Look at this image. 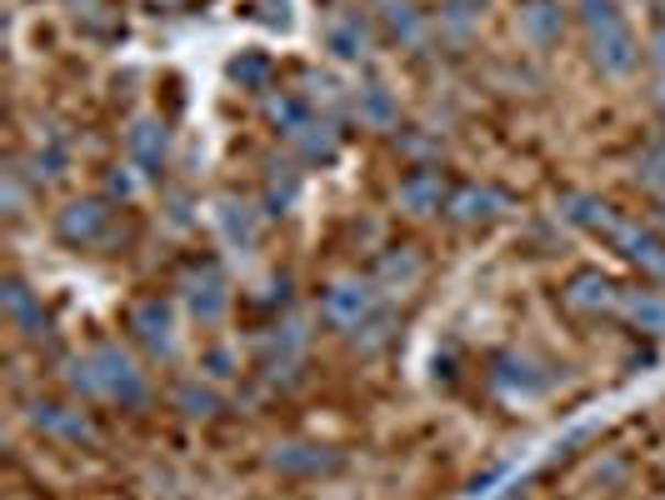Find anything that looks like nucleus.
Instances as JSON below:
<instances>
[{
  "instance_id": "obj_1",
  "label": "nucleus",
  "mask_w": 665,
  "mask_h": 500,
  "mask_svg": "<svg viewBox=\"0 0 665 500\" xmlns=\"http://www.w3.org/2000/svg\"><path fill=\"white\" fill-rule=\"evenodd\" d=\"M66 381L76 395H96V401H116V405H145V376L135 370V360L126 356L120 346H96L86 350L80 360H70Z\"/></svg>"
},
{
  "instance_id": "obj_2",
  "label": "nucleus",
  "mask_w": 665,
  "mask_h": 500,
  "mask_svg": "<svg viewBox=\"0 0 665 500\" xmlns=\"http://www.w3.org/2000/svg\"><path fill=\"white\" fill-rule=\"evenodd\" d=\"M375 311H381V295H375V285H366V281H336L326 295H320V316H326L336 330H360Z\"/></svg>"
},
{
  "instance_id": "obj_3",
  "label": "nucleus",
  "mask_w": 665,
  "mask_h": 500,
  "mask_svg": "<svg viewBox=\"0 0 665 500\" xmlns=\"http://www.w3.org/2000/svg\"><path fill=\"white\" fill-rule=\"evenodd\" d=\"M606 240L621 250V256L635 265V271H645V275H655V281H665V240L655 236V226H641V220H615V226L606 230Z\"/></svg>"
},
{
  "instance_id": "obj_4",
  "label": "nucleus",
  "mask_w": 665,
  "mask_h": 500,
  "mask_svg": "<svg viewBox=\"0 0 665 500\" xmlns=\"http://www.w3.org/2000/svg\"><path fill=\"white\" fill-rule=\"evenodd\" d=\"M590 61L600 66V76H631L635 61H641V45H635L631 25H606V31H590Z\"/></svg>"
},
{
  "instance_id": "obj_5",
  "label": "nucleus",
  "mask_w": 665,
  "mask_h": 500,
  "mask_svg": "<svg viewBox=\"0 0 665 500\" xmlns=\"http://www.w3.org/2000/svg\"><path fill=\"white\" fill-rule=\"evenodd\" d=\"M186 301H190V316H196L200 326H216V320L226 316V305H230L226 271H220L216 261H206V265H200V271L186 281Z\"/></svg>"
},
{
  "instance_id": "obj_6",
  "label": "nucleus",
  "mask_w": 665,
  "mask_h": 500,
  "mask_svg": "<svg viewBox=\"0 0 665 500\" xmlns=\"http://www.w3.org/2000/svg\"><path fill=\"white\" fill-rule=\"evenodd\" d=\"M131 330H135V340H141L151 356H171V350H175V311L161 301V295H151V301L135 305Z\"/></svg>"
},
{
  "instance_id": "obj_7",
  "label": "nucleus",
  "mask_w": 665,
  "mask_h": 500,
  "mask_svg": "<svg viewBox=\"0 0 665 500\" xmlns=\"http://www.w3.org/2000/svg\"><path fill=\"white\" fill-rule=\"evenodd\" d=\"M110 230V206L106 200H70L55 220V236L66 240V246H96L100 236Z\"/></svg>"
},
{
  "instance_id": "obj_8",
  "label": "nucleus",
  "mask_w": 665,
  "mask_h": 500,
  "mask_svg": "<svg viewBox=\"0 0 665 500\" xmlns=\"http://www.w3.org/2000/svg\"><path fill=\"white\" fill-rule=\"evenodd\" d=\"M505 210V196L495 191V185H456L446 200V216L456 220V226H486V220H495Z\"/></svg>"
},
{
  "instance_id": "obj_9",
  "label": "nucleus",
  "mask_w": 665,
  "mask_h": 500,
  "mask_svg": "<svg viewBox=\"0 0 665 500\" xmlns=\"http://www.w3.org/2000/svg\"><path fill=\"white\" fill-rule=\"evenodd\" d=\"M31 425L45 435H55V441H70V446H90V441H96V425H90L86 415L70 411V405H55V401H35Z\"/></svg>"
},
{
  "instance_id": "obj_10",
  "label": "nucleus",
  "mask_w": 665,
  "mask_h": 500,
  "mask_svg": "<svg viewBox=\"0 0 665 500\" xmlns=\"http://www.w3.org/2000/svg\"><path fill=\"white\" fill-rule=\"evenodd\" d=\"M326 51L336 55V61H346V66L366 61V55H371V25H366V15L360 11L336 15V21L326 25Z\"/></svg>"
},
{
  "instance_id": "obj_11",
  "label": "nucleus",
  "mask_w": 665,
  "mask_h": 500,
  "mask_svg": "<svg viewBox=\"0 0 665 500\" xmlns=\"http://www.w3.org/2000/svg\"><path fill=\"white\" fill-rule=\"evenodd\" d=\"M446 200H450V191H446V181H440L436 171H411L401 181V210H405V216H415V220L446 210Z\"/></svg>"
},
{
  "instance_id": "obj_12",
  "label": "nucleus",
  "mask_w": 665,
  "mask_h": 500,
  "mask_svg": "<svg viewBox=\"0 0 665 500\" xmlns=\"http://www.w3.org/2000/svg\"><path fill=\"white\" fill-rule=\"evenodd\" d=\"M371 6H375V21H381L385 41H395V45L426 41V21H421V11H415L411 0H371Z\"/></svg>"
},
{
  "instance_id": "obj_13",
  "label": "nucleus",
  "mask_w": 665,
  "mask_h": 500,
  "mask_svg": "<svg viewBox=\"0 0 665 500\" xmlns=\"http://www.w3.org/2000/svg\"><path fill=\"white\" fill-rule=\"evenodd\" d=\"M216 226H220V236H226V246L240 250V256H246V250H255V240H261V216H255L246 200H230V196L220 200V206H216Z\"/></svg>"
},
{
  "instance_id": "obj_14",
  "label": "nucleus",
  "mask_w": 665,
  "mask_h": 500,
  "mask_svg": "<svg viewBox=\"0 0 665 500\" xmlns=\"http://www.w3.org/2000/svg\"><path fill=\"white\" fill-rule=\"evenodd\" d=\"M566 305L570 311H611V305H621V285L600 271H580L566 285Z\"/></svg>"
},
{
  "instance_id": "obj_15",
  "label": "nucleus",
  "mask_w": 665,
  "mask_h": 500,
  "mask_svg": "<svg viewBox=\"0 0 665 500\" xmlns=\"http://www.w3.org/2000/svg\"><path fill=\"white\" fill-rule=\"evenodd\" d=\"M126 151L141 165L145 175H155L165 165V151H171V135H165V120H135L131 135H126Z\"/></svg>"
},
{
  "instance_id": "obj_16",
  "label": "nucleus",
  "mask_w": 665,
  "mask_h": 500,
  "mask_svg": "<svg viewBox=\"0 0 665 500\" xmlns=\"http://www.w3.org/2000/svg\"><path fill=\"white\" fill-rule=\"evenodd\" d=\"M0 305H6V316H11V326L21 330V336H45V311H41V301L31 295V285L25 281H6V291H0Z\"/></svg>"
},
{
  "instance_id": "obj_17",
  "label": "nucleus",
  "mask_w": 665,
  "mask_h": 500,
  "mask_svg": "<svg viewBox=\"0 0 665 500\" xmlns=\"http://www.w3.org/2000/svg\"><path fill=\"white\" fill-rule=\"evenodd\" d=\"M271 466L281 470V476H320V470H336L340 456H330V450H320V446H275Z\"/></svg>"
},
{
  "instance_id": "obj_18",
  "label": "nucleus",
  "mask_w": 665,
  "mask_h": 500,
  "mask_svg": "<svg viewBox=\"0 0 665 500\" xmlns=\"http://www.w3.org/2000/svg\"><path fill=\"white\" fill-rule=\"evenodd\" d=\"M560 31H566V15H560L556 0H535V6H521V35L535 45H550L560 41Z\"/></svg>"
},
{
  "instance_id": "obj_19",
  "label": "nucleus",
  "mask_w": 665,
  "mask_h": 500,
  "mask_svg": "<svg viewBox=\"0 0 665 500\" xmlns=\"http://www.w3.org/2000/svg\"><path fill=\"white\" fill-rule=\"evenodd\" d=\"M560 216H566L570 226L590 230V236H606V230L621 220L611 206H606V200H596V196H566V200H560Z\"/></svg>"
},
{
  "instance_id": "obj_20",
  "label": "nucleus",
  "mask_w": 665,
  "mask_h": 500,
  "mask_svg": "<svg viewBox=\"0 0 665 500\" xmlns=\"http://www.w3.org/2000/svg\"><path fill=\"white\" fill-rule=\"evenodd\" d=\"M621 316L635 330H645V336H665V295H651V291L621 295Z\"/></svg>"
},
{
  "instance_id": "obj_21",
  "label": "nucleus",
  "mask_w": 665,
  "mask_h": 500,
  "mask_svg": "<svg viewBox=\"0 0 665 500\" xmlns=\"http://www.w3.org/2000/svg\"><path fill=\"white\" fill-rule=\"evenodd\" d=\"M265 116H271V126L281 135H291V141H301V135L316 126V120H310V106L301 96H271L265 100Z\"/></svg>"
},
{
  "instance_id": "obj_22",
  "label": "nucleus",
  "mask_w": 665,
  "mask_h": 500,
  "mask_svg": "<svg viewBox=\"0 0 665 500\" xmlns=\"http://www.w3.org/2000/svg\"><path fill=\"white\" fill-rule=\"evenodd\" d=\"M356 110H360V120H366V126H375V131H391L395 120H401V106H395V96L385 86H360L356 90Z\"/></svg>"
},
{
  "instance_id": "obj_23",
  "label": "nucleus",
  "mask_w": 665,
  "mask_h": 500,
  "mask_svg": "<svg viewBox=\"0 0 665 500\" xmlns=\"http://www.w3.org/2000/svg\"><path fill=\"white\" fill-rule=\"evenodd\" d=\"M495 385L511 395H541L546 391V376H535V366L521 356H501L495 360Z\"/></svg>"
},
{
  "instance_id": "obj_24",
  "label": "nucleus",
  "mask_w": 665,
  "mask_h": 500,
  "mask_svg": "<svg viewBox=\"0 0 665 500\" xmlns=\"http://www.w3.org/2000/svg\"><path fill=\"white\" fill-rule=\"evenodd\" d=\"M271 55L265 51H240L236 61H230V80H236L240 90H261L265 80H271Z\"/></svg>"
},
{
  "instance_id": "obj_25",
  "label": "nucleus",
  "mask_w": 665,
  "mask_h": 500,
  "mask_svg": "<svg viewBox=\"0 0 665 500\" xmlns=\"http://www.w3.org/2000/svg\"><path fill=\"white\" fill-rule=\"evenodd\" d=\"M375 275H381V281L391 285V291H405V285H415V281H421V256L401 246V250H395V256H385V261H381V271H375Z\"/></svg>"
},
{
  "instance_id": "obj_26",
  "label": "nucleus",
  "mask_w": 665,
  "mask_h": 500,
  "mask_svg": "<svg viewBox=\"0 0 665 500\" xmlns=\"http://www.w3.org/2000/svg\"><path fill=\"white\" fill-rule=\"evenodd\" d=\"M295 196H301V175L295 171L271 175V185H265V210H271V216H285V210L295 206Z\"/></svg>"
},
{
  "instance_id": "obj_27",
  "label": "nucleus",
  "mask_w": 665,
  "mask_h": 500,
  "mask_svg": "<svg viewBox=\"0 0 665 500\" xmlns=\"http://www.w3.org/2000/svg\"><path fill=\"white\" fill-rule=\"evenodd\" d=\"M301 155H306V161H336V151H340V141H336V131H330V126H310L306 135H301Z\"/></svg>"
},
{
  "instance_id": "obj_28",
  "label": "nucleus",
  "mask_w": 665,
  "mask_h": 500,
  "mask_svg": "<svg viewBox=\"0 0 665 500\" xmlns=\"http://www.w3.org/2000/svg\"><path fill=\"white\" fill-rule=\"evenodd\" d=\"M580 21H586V31H606V25H621V6L615 0H580Z\"/></svg>"
},
{
  "instance_id": "obj_29",
  "label": "nucleus",
  "mask_w": 665,
  "mask_h": 500,
  "mask_svg": "<svg viewBox=\"0 0 665 500\" xmlns=\"http://www.w3.org/2000/svg\"><path fill=\"white\" fill-rule=\"evenodd\" d=\"M175 405L186 415H210L216 411V395H210L206 385H181V391H175Z\"/></svg>"
},
{
  "instance_id": "obj_30",
  "label": "nucleus",
  "mask_w": 665,
  "mask_h": 500,
  "mask_svg": "<svg viewBox=\"0 0 665 500\" xmlns=\"http://www.w3.org/2000/svg\"><path fill=\"white\" fill-rule=\"evenodd\" d=\"M35 171H41L45 181H55V175H66V145H61V141H45L41 151H35Z\"/></svg>"
},
{
  "instance_id": "obj_31",
  "label": "nucleus",
  "mask_w": 665,
  "mask_h": 500,
  "mask_svg": "<svg viewBox=\"0 0 665 500\" xmlns=\"http://www.w3.org/2000/svg\"><path fill=\"white\" fill-rule=\"evenodd\" d=\"M360 330H366V336H356V346H360V350H375L385 336H391V316H385V311H375V316L366 320Z\"/></svg>"
},
{
  "instance_id": "obj_32",
  "label": "nucleus",
  "mask_w": 665,
  "mask_h": 500,
  "mask_svg": "<svg viewBox=\"0 0 665 500\" xmlns=\"http://www.w3.org/2000/svg\"><path fill=\"white\" fill-rule=\"evenodd\" d=\"M106 191H110V196H120V200H131V196H135L131 165H116V171H110V181H106Z\"/></svg>"
},
{
  "instance_id": "obj_33",
  "label": "nucleus",
  "mask_w": 665,
  "mask_h": 500,
  "mask_svg": "<svg viewBox=\"0 0 665 500\" xmlns=\"http://www.w3.org/2000/svg\"><path fill=\"white\" fill-rule=\"evenodd\" d=\"M206 376H216V381H226V376H230V350L226 346L206 350Z\"/></svg>"
},
{
  "instance_id": "obj_34",
  "label": "nucleus",
  "mask_w": 665,
  "mask_h": 500,
  "mask_svg": "<svg viewBox=\"0 0 665 500\" xmlns=\"http://www.w3.org/2000/svg\"><path fill=\"white\" fill-rule=\"evenodd\" d=\"M285 11H291V6H285V0H261V21H271V25H285V21H291V15H285Z\"/></svg>"
},
{
  "instance_id": "obj_35",
  "label": "nucleus",
  "mask_w": 665,
  "mask_h": 500,
  "mask_svg": "<svg viewBox=\"0 0 665 500\" xmlns=\"http://www.w3.org/2000/svg\"><path fill=\"white\" fill-rule=\"evenodd\" d=\"M651 55H655V66H665V25L655 31V41H651Z\"/></svg>"
},
{
  "instance_id": "obj_36",
  "label": "nucleus",
  "mask_w": 665,
  "mask_h": 500,
  "mask_svg": "<svg viewBox=\"0 0 665 500\" xmlns=\"http://www.w3.org/2000/svg\"><path fill=\"white\" fill-rule=\"evenodd\" d=\"M655 226H661V230H665V210H661V216H655Z\"/></svg>"
},
{
  "instance_id": "obj_37",
  "label": "nucleus",
  "mask_w": 665,
  "mask_h": 500,
  "mask_svg": "<svg viewBox=\"0 0 665 500\" xmlns=\"http://www.w3.org/2000/svg\"><path fill=\"white\" fill-rule=\"evenodd\" d=\"M151 6H175V0H151Z\"/></svg>"
},
{
  "instance_id": "obj_38",
  "label": "nucleus",
  "mask_w": 665,
  "mask_h": 500,
  "mask_svg": "<svg viewBox=\"0 0 665 500\" xmlns=\"http://www.w3.org/2000/svg\"><path fill=\"white\" fill-rule=\"evenodd\" d=\"M521 6H535V0H521Z\"/></svg>"
},
{
  "instance_id": "obj_39",
  "label": "nucleus",
  "mask_w": 665,
  "mask_h": 500,
  "mask_svg": "<svg viewBox=\"0 0 665 500\" xmlns=\"http://www.w3.org/2000/svg\"><path fill=\"white\" fill-rule=\"evenodd\" d=\"M661 106H665V90H661Z\"/></svg>"
}]
</instances>
